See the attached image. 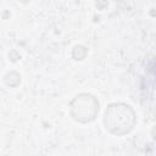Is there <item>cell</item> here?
I'll use <instances>...</instances> for the list:
<instances>
[{
  "instance_id": "cell-1",
  "label": "cell",
  "mask_w": 156,
  "mask_h": 156,
  "mask_svg": "<svg viewBox=\"0 0 156 156\" xmlns=\"http://www.w3.org/2000/svg\"><path fill=\"white\" fill-rule=\"evenodd\" d=\"M104 124L106 129L115 135L129 133L135 124V113L129 105L111 104L105 112Z\"/></svg>"
},
{
  "instance_id": "cell-2",
  "label": "cell",
  "mask_w": 156,
  "mask_h": 156,
  "mask_svg": "<svg viewBox=\"0 0 156 156\" xmlns=\"http://www.w3.org/2000/svg\"><path fill=\"white\" fill-rule=\"evenodd\" d=\"M71 116L79 122H90L95 118L99 112V102L89 94L77 95L69 105Z\"/></svg>"
}]
</instances>
